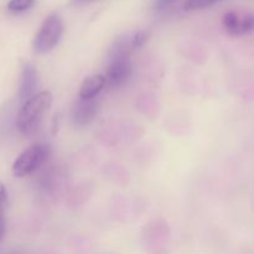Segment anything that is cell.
Listing matches in <instances>:
<instances>
[{
	"label": "cell",
	"mask_w": 254,
	"mask_h": 254,
	"mask_svg": "<svg viewBox=\"0 0 254 254\" xmlns=\"http://www.w3.org/2000/svg\"><path fill=\"white\" fill-rule=\"evenodd\" d=\"M54 97L49 91H42L27 99L20 109L16 118V127L20 133L30 135L36 130L42 117L51 108Z\"/></svg>",
	"instance_id": "6da1fadb"
},
{
	"label": "cell",
	"mask_w": 254,
	"mask_h": 254,
	"mask_svg": "<svg viewBox=\"0 0 254 254\" xmlns=\"http://www.w3.org/2000/svg\"><path fill=\"white\" fill-rule=\"evenodd\" d=\"M51 154V148L47 144H34L22 151L12 165V174L16 178H24L44 165Z\"/></svg>",
	"instance_id": "7a4b0ae2"
},
{
	"label": "cell",
	"mask_w": 254,
	"mask_h": 254,
	"mask_svg": "<svg viewBox=\"0 0 254 254\" xmlns=\"http://www.w3.org/2000/svg\"><path fill=\"white\" fill-rule=\"evenodd\" d=\"M64 31V25L59 15L52 14L42 24L34 40V50L37 54H47L59 44Z\"/></svg>",
	"instance_id": "3957f363"
},
{
	"label": "cell",
	"mask_w": 254,
	"mask_h": 254,
	"mask_svg": "<svg viewBox=\"0 0 254 254\" xmlns=\"http://www.w3.org/2000/svg\"><path fill=\"white\" fill-rule=\"evenodd\" d=\"M133 73V64L124 51H118L107 68L106 84L111 88H118L129 81Z\"/></svg>",
	"instance_id": "277c9868"
},
{
	"label": "cell",
	"mask_w": 254,
	"mask_h": 254,
	"mask_svg": "<svg viewBox=\"0 0 254 254\" xmlns=\"http://www.w3.org/2000/svg\"><path fill=\"white\" fill-rule=\"evenodd\" d=\"M98 111V104L94 99H79L73 109V122L76 126L83 127L91 123Z\"/></svg>",
	"instance_id": "5b68a950"
},
{
	"label": "cell",
	"mask_w": 254,
	"mask_h": 254,
	"mask_svg": "<svg viewBox=\"0 0 254 254\" xmlns=\"http://www.w3.org/2000/svg\"><path fill=\"white\" fill-rule=\"evenodd\" d=\"M37 87V72L32 64H26L24 67L21 76V84H20L19 96L22 102H26L27 99L35 96V91Z\"/></svg>",
	"instance_id": "8992f818"
},
{
	"label": "cell",
	"mask_w": 254,
	"mask_h": 254,
	"mask_svg": "<svg viewBox=\"0 0 254 254\" xmlns=\"http://www.w3.org/2000/svg\"><path fill=\"white\" fill-rule=\"evenodd\" d=\"M106 86V77L104 74H93L87 77L79 88V98L93 99L97 94L101 93Z\"/></svg>",
	"instance_id": "52a82bcc"
},
{
	"label": "cell",
	"mask_w": 254,
	"mask_h": 254,
	"mask_svg": "<svg viewBox=\"0 0 254 254\" xmlns=\"http://www.w3.org/2000/svg\"><path fill=\"white\" fill-rule=\"evenodd\" d=\"M254 29V16L253 15H245V16H240L238 15L237 24H236L235 29H233L232 35H245L251 32Z\"/></svg>",
	"instance_id": "ba28073f"
},
{
	"label": "cell",
	"mask_w": 254,
	"mask_h": 254,
	"mask_svg": "<svg viewBox=\"0 0 254 254\" xmlns=\"http://www.w3.org/2000/svg\"><path fill=\"white\" fill-rule=\"evenodd\" d=\"M221 0H186L185 10H200L217 4Z\"/></svg>",
	"instance_id": "9c48e42d"
},
{
	"label": "cell",
	"mask_w": 254,
	"mask_h": 254,
	"mask_svg": "<svg viewBox=\"0 0 254 254\" xmlns=\"http://www.w3.org/2000/svg\"><path fill=\"white\" fill-rule=\"evenodd\" d=\"M149 37H150V34L145 30H140V31H136L135 34L131 36L130 39V46L134 47V49H140L144 45L148 42Z\"/></svg>",
	"instance_id": "30bf717a"
},
{
	"label": "cell",
	"mask_w": 254,
	"mask_h": 254,
	"mask_svg": "<svg viewBox=\"0 0 254 254\" xmlns=\"http://www.w3.org/2000/svg\"><path fill=\"white\" fill-rule=\"evenodd\" d=\"M35 0H10L7 9L10 11H25L34 5Z\"/></svg>",
	"instance_id": "8fae6325"
},
{
	"label": "cell",
	"mask_w": 254,
	"mask_h": 254,
	"mask_svg": "<svg viewBox=\"0 0 254 254\" xmlns=\"http://www.w3.org/2000/svg\"><path fill=\"white\" fill-rule=\"evenodd\" d=\"M175 1H178V0H155V1H154V7H155V10H158V11H161V10L168 9V7L171 6Z\"/></svg>",
	"instance_id": "7c38bea8"
},
{
	"label": "cell",
	"mask_w": 254,
	"mask_h": 254,
	"mask_svg": "<svg viewBox=\"0 0 254 254\" xmlns=\"http://www.w3.org/2000/svg\"><path fill=\"white\" fill-rule=\"evenodd\" d=\"M7 200V192H6V189L5 186L0 183V210L5 206Z\"/></svg>",
	"instance_id": "4fadbf2b"
},
{
	"label": "cell",
	"mask_w": 254,
	"mask_h": 254,
	"mask_svg": "<svg viewBox=\"0 0 254 254\" xmlns=\"http://www.w3.org/2000/svg\"><path fill=\"white\" fill-rule=\"evenodd\" d=\"M4 232H5V222L4 220H2L1 216H0V241H1L2 236H4Z\"/></svg>",
	"instance_id": "5bb4252c"
},
{
	"label": "cell",
	"mask_w": 254,
	"mask_h": 254,
	"mask_svg": "<svg viewBox=\"0 0 254 254\" xmlns=\"http://www.w3.org/2000/svg\"><path fill=\"white\" fill-rule=\"evenodd\" d=\"M76 4H83V2H87V1H91V0H73Z\"/></svg>",
	"instance_id": "9a60e30c"
},
{
	"label": "cell",
	"mask_w": 254,
	"mask_h": 254,
	"mask_svg": "<svg viewBox=\"0 0 254 254\" xmlns=\"http://www.w3.org/2000/svg\"><path fill=\"white\" fill-rule=\"evenodd\" d=\"M11 254H17V253H11Z\"/></svg>",
	"instance_id": "2e32d148"
}]
</instances>
